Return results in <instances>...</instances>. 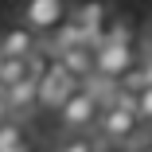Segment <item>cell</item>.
Instances as JSON below:
<instances>
[{
    "mask_svg": "<svg viewBox=\"0 0 152 152\" xmlns=\"http://www.w3.org/2000/svg\"><path fill=\"white\" fill-rule=\"evenodd\" d=\"M78 86V78L63 66V63H58V58H55V63H51V70L39 78V105H51V109H58V102H63L66 94H70V90Z\"/></svg>",
    "mask_w": 152,
    "mask_h": 152,
    "instance_id": "277c9868",
    "label": "cell"
},
{
    "mask_svg": "<svg viewBox=\"0 0 152 152\" xmlns=\"http://www.w3.org/2000/svg\"><path fill=\"white\" fill-rule=\"evenodd\" d=\"M4 94H8V113H12V117H23V113H31V109L39 105V78L23 74L20 82L4 86Z\"/></svg>",
    "mask_w": 152,
    "mask_h": 152,
    "instance_id": "8992f818",
    "label": "cell"
},
{
    "mask_svg": "<svg viewBox=\"0 0 152 152\" xmlns=\"http://www.w3.org/2000/svg\"><path fill=\"white\" fill-rule=\"evenodd\" d=\"M55 152H98V144L90 140V137H66Z\"/></svg>",
    "mask_w": 152,
    "mask_h": 152,
    "instance_id": "4fadbf2b",
    "label": "cell"
},
{
    "mask_svg": "<svg viewBox=\"0 0 152 152\" xmlns=\"http://www.w3.org/2000/svg\"><path fill=\"white\" fill-rule=\"evenodd\" d=\"M78 43H86V31H82L78 20H63L58 27H51V47L55 51H66V47H78Z\"/></svg>",
    "mask_w": 152,
    "mask_h": 152,
    "instance_id": "30bf717a",
    "label": "cell"
},
{
    "mask_svg": "<svg viewBox=\"0 0 152 152\" xmlns=\"http://www.w3.org/2000/svg\"><path fill=\"white\" fill-rule=\"evenodd\" d=\"M148 51H152V47H148Z\"/></svg>",
    "mask_w": 152,
    "mask_h": 152,
    "instance_id": "ac0fdd59",
    "label": "cell"
},
{
    "mask_svg": "<svg viewBox=\"0 0 152 152\" xmlns=\"http://www.w3.org/2000/svg\"><path fill=\"white\" fill-rule=\"evenodd\" d=\"M78 86H82L86 94L98 102V109H105V105L113 102V94H117V78H109V74H102V70H90Z\"/></svg>",
    "mask_w": 152,
    "mask_h": 152,
    "instance_id": "ba28073f",
    "label": "cell"
},
{
    "mask_svg": "<svg viewBox=\"0 0 152 152\" xmlns=\"http://www.w3.org/2000/svg\"><path fill=\"white\" fill-rule=\"evenodd\" d=\"M27 27L35 31H51L66 20V0H27Z\"/></svg>",
    "mask_w": 152,
    "mask_h": 152,
    "instance_id": "5b68a950",
    "label": "cell"
},
{
    "mask_svg": "<svg viewBox=\"0 0 152 152\" xmlns=\"http://www.w3.org/2000/svg\"><path fill=\"white\" fill-rule=\"evenodd\" d=\"M105 39H109V43H133V27H129V20H113V23H105Z\"/></svg>",
    "mask_w": 152,
    "mask_h": 152,
    "instance_id": "7c38bea8",
    "label": "cell"
},
{
    "mask_svg": "<svg viewBox=\"0 0 152 152\" xmlns=\"http://www.w3.org/2000/svg\"><path fill=\"white\" fill-rule=\"evenodd\" d=\"M39 47V31H35V27H8V31L4 35H0V55H16V58H27V55H31Z\"/></svg>",
    "mask_w": 152,
    "mask_h": 152,
    "instance_id": "52a82bcc",
    "label": "cell"
},
{
    "mask_svg": "<svg viewBox=\"0 0 152 152\" xmlns=\"http://www.w3.org/2000/svg\"><path fill=\"white\" fill-rule=\"evenodd\" d=\"M98 152H125V148H121L117 140H109V144H98Z\"/></svg>",
    "mask_w": 152,
    "mask_h": 152,
    "instance_id": "e0dca14e",
    "label": "cell"
},
{
    "mask_svg": "<svg viewBox=\"0 0 152 152\" xmlns=\"http://www.w3.org/2000/svg\"><path fill=\"white\" fill-rule=\"evenodd\" d=\"M140 121H152V82L140 90Z\"/></svg>",
    "mask_w": 152,
    "mask_h": 152,
    "instance_id": "5bb4252c",
    "label": "cell"
},
{
    "mask_svg": "<svg viewBox=\"0 0 152 152\" xmlns=\"http://www.w3.org/2000/svg\"><path fill=\"white\" fill-rule=\"evenodd\" d=\"M0 117H12V113H8V94H4V86H0Z\"/></svg>",
    "mask_w": 152,
    "mask_h": 152,
    "instance_id": "2e32d148",
    "label": "cell"
},
{
    "mask_svg": "<svg viewBox=\"0 0 152 152\" xmlns=\"http://www.w3.org/2000/svg\"><path fill=\"white\" fill-rule=\"evenodd\" d=\"M98 125H102V137L105 140L125 144L140 129V113H129V109H121V105H105V109H98Z\"/></svg>",
    "mask_w": 152,
    "mask_h": 152,
    "instance_id": "3957f363",
    "label": "cell"
},
{
    "mask_svg": "<svg viewBox=\"0 0 152 152\" xmlns=\"http://www.w3.org/2000/svg\"><path fill=\"white\" fill-rule=\"evenodd\" d=\"M58 63H63L78 82L94 70V47H86V43H78V47H66V51H58Z\"/></svg>",
    "mask_w": 152,
    "mask_h": 152,
    "instance_id": "9c48e42d",
    "label": "cell"
},
{
    "mask_svg": "<svg viewBox=\"0 0 152 152\" xmlns=\"http://www.w3.org/2000/svg\"><path fill=\"white\" fill-rule=\"evenodd\" d=\"M58 117H63V129H70V133H82V129H90L98 121V102L86 94L82 86H74L70 94L58 102Z\"/></svg>",
    "mask_w": 152,
    "mask_h": 152,
    "instance_id": "6da1fadb",
    "label": "cell"
},
{
    "mask_svg": "<svg viewBox=\"0 0 152 152\" xmlns=\"http://www.w3.org/2000/svg\"><path fill=\"white\" fill-rule=\"evenodd\" d=\"M133 66H137V47L133 43H109L105 39L102 47H94V70H102L109 78H121Z\"/></svg>",
    "mask_w": 152,
    "mask_h": 152,
    "instance_id": "7a4b0ae2",
    "label": "cell"
},
{
    "mask_svg": "<svg viewBox=\"0 0 152 152\" xmlns=\"http://www.w3.org/2000/svg\"><path fill=\"white\" fill-rule=\"evenodd\" d=\"M137 66H140V74H144V86L152 82V51L144 55V58H137Z\"/></svg>",
    "mask_w": 152,
    "mask_h": 152,
    "instance_id": "9a60e30c",
    "label": "cell"
},
{
    "mask_svg": "<svg viewBox=\"0 0 152 152\" xmlns=\"http://www.w3.org/2000/svg\"><path fill=\"white\" fill-rule=\"evenodd\" d=\"M23 63H27V74H31V78H43V74L51 70V63H55V58H51L47 51H39V47H35L31 55L23 58Z\"/></svg>",
    "mask_w": 152,
    "mask_h": 152,
    "instance_id": "8fae6325",
    "label": "cell"
}]
</instances>
